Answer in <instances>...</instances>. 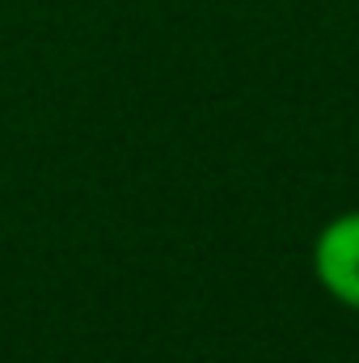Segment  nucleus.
<instances>
[{
	"label": "nucleus",
	"instance_id": "nucleus-1",
	"mask_svg": "<svg viewBox=\"0 0 359 363\" xmlns=\"http://www.w3.org/2000/svg\"><path fill=\"white\" fill-rule=\"evenodd\" d=\"M313 271L321 279V287L347 304L359 308V211L334 216L313 245Z\"/></svg>",
	"mask_w": 359,
	"mask_h": 363
}]
</instances>
